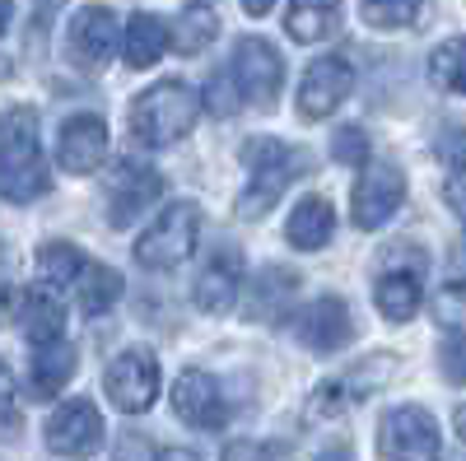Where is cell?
Returning <instances> with one entry per match:
<instances>
[{"mask_svg":"<svg viewBox=\"0 0 466 461\" xmlns=\"http://www.w3.org/2000/svg\"><path fill=\"white\" fill-rule=\"evenodd\" d=\"M52 186L43 145H37V112L5 107L0 112V196L5 201H37Z\"/></svg>","mask_w":466,"mask_h":461,"instance_id":"1","label":"cell"},{"mask_svg":"<svg viewBox=\"0 0 466 461\" xmlns=\"http://www.w3.org/2000/svg\"><path fill=\"white\" fill-rule=\"evenodd\" d=\"M201 117V94L182 85V80H159L154 89H145L131 107V135L149 149L177 145Z\"/></svg>","mask_w":466,"mask_h":461,"instance_id":"2","label":"cell"},{"mask_svg":"<svg viewBox=\"0 0 466 461\" xmlns=\"http://www.w3.org/2000/svg\"><path fill=\"white\" fill-rule=\"evenodd\" d=\"M243 164L252 168V182L238 196V215L243 219H261L270 205L285 196V186L303 173L299 149H289L285 140H270V135H257V140L243 145Z\"/></svg>","mask_w":466,"mask_h":461,"instance_id":"3","label":"cell"},{"mask_svg":"<svg viewBox=\"0 0 466 461\" xmlns=\"http://www.w3.org/2000/svg\"><path fill=\"white\" fill-rule=\"evenodd\" d=\"M197 238H201V205L177 201L140 234L136 261L149 266V271H173L177 261H187L191 252H197Z\"/></svg>","mask_w":466,"mask_h":461,"instance_id":"4","label":"cell"},{"mask_svg":"<svg viewBox=\"0 0 466 461\" xmlns=\"http://www.w3.org/2000/svg\"><path fill=\"white\" fill-rule=\"evenodd\" d=\"M439 425L430 419V410L420 406H397L382 415L378 429V452L387 461H439Z\"/></svg>","mask_w":466,"mask_h":461,"instance_id":"5","label":"cell"},{"mask_svg":"<svg viewBox=\"0 0 466 461\" xmlns=\"http://www.w3.org/2000/svg\"><path fill=\"white\" fill-rule=\"evenodd\" d=\"M233 85H238V98L252 107H270L280 98L285 85V56L266 43V37H243L238 52H233Z\"/></svg>","mask_w":466,"mask_h":461,"instance_id":"6","label":"cell"},{"mask_svg":"<svg viewBox=\"0 0 466 461\" xmlns=\"http://www.w3.org/2000/svg\"><path fill=\"white\" fill-rule=\"evenodd\" d=\"M107 396H112L116 410H127V415L149 410L154 396H159V359H154L149 350L116 355L107 364Z\"/></svg>","mask_w":466,"mask_h":461,"instance_id":"7","label":"cell"},{"mask_svg":"<svg viewBox=\"0 0 466 461\" xmlns=\"http://www.w3.org/2000/svg\"><path fill=\"white\" fill-rule=\"evenodd\" d=\"M350 85H355V70H350L345 56H318L313 65L303 70L299 85V117L303 122H322L345 103Z\"/></svg>","mask_w":466,"mask_h":461,"instance_id":"8","label":"cell"},{"mask_svg":"<svg viewBox=\"0 0 466 461\" xmlns=\"http://www.w3.org/2000/svg\"><path fill=\"white\" fill-rule=\"evenodd\" d=\"M406 201V177L397 164H373L360 186H355V201H350V219H355L360 228H382L387 219H392Z\"/></svg>","mask_w":466,"mask_h":461,"instance_id":"9","label":"cell"},{"mask_svg":"<svg viewBox=\"0 0 466 461\" xmlns=\"http://www.w3.org/2000/svg\"><path fill=\"white\" fill-rule=\"evenodd\" d=\"M103 443V415L94 401H66L47 419V447L56 456H94Z\"/></svg>","mask_w":466,"mask_h":461,"instance_id":"10","label":"cell"},{"mask_svg":"<svg viewBox=\"0 0 466 461\" xmlns=\"http://www.w3.org/2000/svg\"><path fill=\"white\" fill-rule=\"evenodd\" d=\"M173 410L182 425L191 429H219L228 410H224V392H219V382L201 368H187L177 377V387H173Z\"/></svg>","mask_w":466,"mask_h":461,"instance_id":"11","label":"cell"},{"mask_svg":"<svg viewBox=\"0 0 466 461\" xmlns=\"http://www.w3.org/2000/svg\"><path fill=\"white\" fill-rule=\"evenodd\" d=\"M112 47H116V15L107 5H85L70 19L66 52L75 65H103L112 56Z\"/></svg>","mask_w":466,"mask_h":461,"instance_id":"12","label":"cell"},{"mask_svg":"<svg viewBox=\"0 0 466 461\" xmlns=\"http://www.w3.org/2000/svg\"><path fill=\"white\" fill-rule=\"evenodd\" d=\"M103 154H107V126L103 117H94V112H80V117H70L61 126V140H56V159L66 173L75 177H85L103 164Z\"/></svg>","mask_w":466,"mask_h":461,"instance_id":"13","label":"cell"},{"mask_svg":"<svg viewBox=\"0 0 466 461\" xmlns=\"http://www.w3.org/2000/svg\"><path fill=\"white\" fill-rule=\"evenodd\" d=\"M294 331H299V340L308 345V350L331 355V350H340V345L355 336V322H350V307L340 298H318V303H308L299 313Z\"/></svg>","mask_w":466,"mask_h":461,"instance_id":"14","label":"cell"},{"mask_svg":"<svg viewBox=\"0 0 466 461\" xmlns=\"http://www.w3.org/2000/svg\"><path fill=\"white\" fill-rule=\"evenodd\" d=\"M159 191H164V177H159V173L131 168L122 182H116L112 201H107V224H112V228H131V224L140 219V210H149L154 201H159Z\"/></svg>","mask_w":466,"mask_h":461,"instance_id":"15","label":"cell"},{"mask_svg":"<svg viewBox=\"0 0 466 461\" xmlns=\"http://www.w3.org/2000/svg\"><path fill=\"white\" fill-rule=\"evenodd\" d=\"M33 368H28V396L33 401H52L66 382H70V373H75V350L66 345V336L61 340H47V345H33Z\"/></svg>","mask_w":466,"mask_h":461,"instance_id":"16","label":"cell"},{"mask_svg":"<svg viewBox=\"0 0 466 461\" xmlns=\"http://www.w3.org/2000/svg\"><path fill=\"white\" fill-rule=\"evenodd\" d=\"M238 280H243L238 252L224 247L219 256H210V266L197 280V307H201V313H228V303L238 298Z\"/></svg>","mask_w":466,"mask_h":461,"instance_id":"17","label":"cell"},{"mask_svg":"<svg viewBox=\"0 0 466 461\" xmlns=\"http://www.w3.org/2000/svg\"><path fill=\"white\" fill-rule=\"evenodd\" d=\"M331 228H336V210H331V201H322V196H303L299 205H294V215H289V243L299 247V252H318V247H327L331 243Z\"/></svg>","mask_w":466,"mask_h":461,"instance_id":"18","label":"cell"},{"mask_svg":"<svg viewBox=\"0 0 466 461\" xmlns=\"http://www.w3.org/2000/svg\"><path fill=\"white\" fill-rule=\"evenodd\" d=\"M19 313H24V336L33 345H47V340H61L66 336V303L47 289H28L19 298Z\"/></svg>","mask_w":466,"mask_h":461,"instance_id":"19","label":"cell"},{"mask_svg":"<svg viewBox=\"0 0 466 461\" xmlns=\"http://www.w3.org/2000/svg\"><path fill=\"white\" fill-rule=\"evenodd\" d=\"M378 298V313L387 322H410L415 317V307L424 298V280H420V266H410V271H387L373 289Z\"/></svg>","mask_w":466,"mask_h":461,"instance_id":"20","label":"cell"},{"mask_svg":"<svg viewBox=\"0 0 466 461\" xmlns=\"http://www.w3.org/2000/svg\"><path fill=\"white\" fill-rule=\"evenodd\" d=\"M285 28L294 43H327V37L340 28V0H294Z\"/></svg>","mask_w":466,"mask_h":461,"instance_id":"21","label":"cell"},{"mask_svg":"<svg viewBox=\"0 0 466 461\" xmlns=\"http://www.w3.org/2000/svg\"><path fill=\"white\" fill-rule=\"evenodd\" d=\"M168 43H173V33H168V24H164L159 15H136V19L127 24L122 56H127L131 70H145V65H154V61L168 52Z\"/></svg>","mask_w":466,"mask_h":461,"instance_id":"22","label":"cell"},{"mask_svg":"<svg viewBox=\"0 0 466 461\" xmlns=\"http://www.w3.org/2000/svg\"><path fill=\"white\" fill-rule=\"evenodd\" d=\"M85 252L80 247H75V243H47L43 252H37V276H43L52 289L56 285H75V280H80L85 276Z\"/></svg>","mask_w":466,"mask_h":461,"instance_id":"23","label":"cell"},{"mask_svg":"<svg viewBox=\"0 0 466 461\" xmlns=\"http://www.w3.org/2000/svg\"><path fill=\"white\" fill-rule=\"evenodd\" d=\"M116 298H122V276H116L112 266H85V276H80V307L85 313L98 317Z\"/></svg>","mask_w":466,"mask_h":461,"instance_id":"24","label":"cell"},{"mask_svg":"<svg viewBox=\"0 0 466 461\" xmlns=\"http://www.w3.org/2000/svg\"><path fill=\"white\" fill-rule=\"evenodd\" d=\"M215 28H219V19H215V10H206V5H191L182 19H177V47L187 52V56H197L210 37H215Z\"/></svg>","mask_w":466,"mask_h":461,"instance_id":"25","label":"cell"},{"mask_svg":"<svg viewBox=\"0 0 466 461\" xmlns=\"http://www.w3.org/2000/svg\"><path fill=\"white\" fill-rule=\"evenodd\" d=\"M430 75L434 85L452 89V94H466V43H448L430 56Z\"/></svg>","mask_w":466,"mask_h":461,"instance_id":"26","label":"cell"},{"mask_svg":"<svg viewBox=\"0 0 466 461\" xmlns=\"http://www.w3.org/2000/svg\"><path fill=\"white\" fill-rule=\"evenodd\" d=\"M360 10L373 28H410L420 19V0H364Z\"/></svg>","mask_w":466,"mask_h":461,"instance_id":"27","label":"cell"},{"mask_svg":"<svg viewBox=\"0 0 466 461\" xmlns=\"http://www.w3.org/2000/svg\"><path fill=\"white\" fill-rule=\"evenodd\" d=\"M19 387H15V373L0 364V438H15L19 434Z\"/></svg>","mask_w":466,"mask_h":461,"instance_id":"28","label":"cell"},{"mask_svg":"<svg viewBox=\"0 0 466 461\" xmlns=\"http://www.w3.org/2000/svg\"><path fill=\"white\" fill-rule=\"evenodd\" d=\"M439 364H443V377L448 382H466V331H452L439 345Z\"/></svg>","mask_w":466,"mask_h":461,"instance_id":"29","label":"cell"},{"mask_svg":"<svg viewBox=\"0 0 466 461\" xmlns=\"http://www.w3.org/2000/svg\"><path fill=\"white\" fill-rule=\"evenodd\" d=\"M336 159H340V164H364V159H369V135H364L360 126H345V131L336 135Z\"/></svg>","mask_w":466,"mask_h":461,"instance_id":"30","label":"cell"},{"mask_svg":"<svg viewBox=\"0 0 466 461\" xmlns=\"http://www.w3.org/2000/svg\"><path fill=\"white\" fill-rule=\"evenodd\" d=\"M439 159L452 168V173H466V131H443L439 135Z\"/></svg>","mask_w":466,"mask_h":461,"instance_id":"31","label":"cell"},{"mask_svg":"<svg viewBox=\"0 0 466 461\" xmlns=\"http://www.w3.org/2000/svg\"><path fill=\"white\" fill-rule=\"evenodd\" d=\"M224 461H280V447L276 443H228Z\"/></svg>","mask_w":466,"mask_h":461,"instance_id":"32","label":"cell"},{"mask_svg":"<svg viewBox=\"0 0 466 461\" xmlns=\"http://www.w3.org/2000/svg\"><path fill=\"white\" fill-rule=\"evenodd\" d=\"M206 103L219 112V117H228V112H233V94H228V80H215L210 89H206Z\"/></svg>","mask_w":466,"mask_h":461,"instance_id":"33","label":"cell"},{"mask_svg":"<svg viewBox=\"0 0 466 461\" xmlns=\"http://www.w3.org/2000/svg\"><path fill=\"white\" fill-rule=\"evenodd\" d=\"M10 307H15V289L0 280V326H5V317H10Z\"/></svg>","mask_w":466,"mask_h":461,"instance_id":"34","label":"cell"},{"mask_svg":"<svg viewBox=\"0 0 466 461\" xmlns=\"http://www.w3.org/2000/svg\"><path fill=\"white\" fill-rule=\"evenodd\" d=\"M270 5H276V0H243V10H248L252 19H261V15H270Z\"/></svg>","mask_w":466,"mask_h":461,"instance_id":"35","label":"cell"},{"mask_svg":"<svg viewBox=\"0 0 466 461\" xmlns=\"http://www.w3.org/2000/svg\"><path fill=\"white\" fill-rule=\"evenodd\" d=\"M318 461H355V452H350V447H331V452H322Z\"/></svg>","mask_w":466,"mask_h":461,"instance_id":"36","label":"cell"},{"mask_svg":"<svg viewBox=\"0 0 466 461\" xmlns=\"http://www.w3.org/2000/svg\"><path fill=\"white\" fill-rule=\"evenodd\" d=\"M10 15H15V0H0V33L10 28Z\"/></svg>","mask_w":466,"mask_h":461,"instance_id":"37","label":"cell"},{"mask_svg":"<svg viewBox=\"0 0 466 461\" xmlns=\"http://www.w3.org/2000/svg\"><path fill=\"white\" fill-rule=\"evenodd\" d=\"M159 461H201V456H197V452H182V447H177V452H164Z\"/></svg>","mask_w":466,"mask_h":461,"instance_id":"38","label":"cell"},{"mask_svg":"<svg viewBox=\"0 0 466 461\" xmlns=\"http://www.w3.org/2000/svg\"><path fill=\"white\" fill-rule=\"evenodd\" d=\"M452 425H457V434H461V438H466V406H461V410H457V419H452Z\"/></svg>","mask_w":466,"mask_h":461,"instance_id":"39","label":"cell"},{"mask_svg":"<svg viewBox=\"0 0 466 461\" xmlns=\"http://www.w3.org/2000/svg\"><path fill=\"white\" fill-rule=\"evenodd\" d=\"M191 5H201V0H191Z\"/></svg>","mask_w":466,"mask_h":461,"instance_id":"40","label":"cell"}]
</instances>
